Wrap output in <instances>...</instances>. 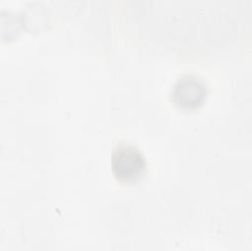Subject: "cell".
Returning <instances> with one entry per match:
<instances>
[{"instance_id": "7a4b0ae2", "label": "cell", "mask_w": 252, "mask_h": 251, "mask_svg": "<svg viewBox=\"0 0 252 251\" xmlns=\"http://www.w3.org/2000/svg\"><path fill=\"white\" fill-rule=\"evenodd\" d=\"M206 97V84L196 76L186 75L179 78L172 89L173 101L184 109L198 108Z\"/></svg>"}, {"instance_id": "6da1fadb", "label": "cell", "mask_w": 252, "mask_h": 251, "mask_svg": "<svg viewBox=\"0 0 252 251\" xmlns=\"http://www.w3.org/2000/svg\"><path fill=\"white\" fill-rule=\"evenodd\" d=\"M111 169L117 180L124 183H136L147 172L146 158L137 147L119 143L112 151Z\"/></svg>"}]
</instances>
